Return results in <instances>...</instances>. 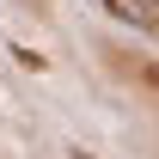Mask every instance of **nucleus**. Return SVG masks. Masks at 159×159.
Returning <instances> with one entry per match:
<instances>
[{
    "mask_svg": "<svg viewBox=\"0 0 159 159\" xmlns=\"http://www.w3.org/2000/svg\"><path fill=\"white\" fill-rule=\"evenodd\" d=\"M110 19L135 25V31H159V0H98Z\"/></svg>",
    "mask_w": 159,
    "mask_h": 159,
    "instance_id": "obj_1",
    "label": "nucleus"
},
{
    "mask_svg": "<svg viewBox=\"0 0 159 159\" xmlns=\"http://www.w3.org/2000/svg\"><path fill=\"white\" fill-rule=\"evenodd\" d=\"M74 159H86V153H74Z\"/></svg>",
    "mask_w": 159,
    "mask_h": 159,
    "instance_id": "obj_2",
    "label": "nucleus"
}]
</instances>
